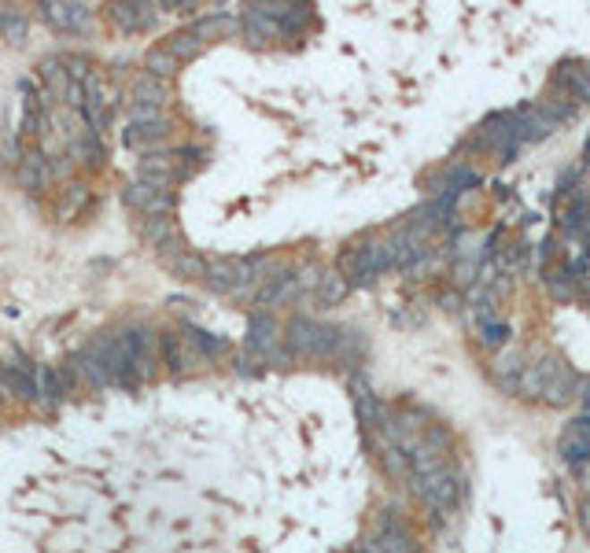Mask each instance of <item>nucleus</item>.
<instances>
[{"instance_id": "b1692460", "label": "nucleus", "mask_w": 590, "mask_h": 553, "mask_svg": "<svg viewBox=\"0 0 590 553\" xmlns=\"http://www.w3.org/2000/svg\"><path fill=\"white\" fill-rule=\"evenodd\" d=\"M520 373H524V354L520 351H506L499 362H494V380H499L509 395L517 391V380H520Z\"/></svg>"}, {"instance_id": "1a4fd4ad", "label": "nucleus", "mask_w": 590, "mask_h": 553, "mask_svg": "<svg viewBox=\"0 0 590 553\" xmlns=\"http://www.w3.org/2000/svg\"><path fill=\"white\" fill-rule=\"evenodd\" d=\"M155 15H159L155 0H111L107 4V19L122 34H141V30H148L155 22Z\"/></svg>"}, {"instance_id": "39448f33", "label": "nucleus", "mask_w": 590, "mask_h": 553, "mask_svg": "<svg viewBox=\"0 0 590 553\" xmlns=\"http://www.w3.org/2000/svg\"><path fill=\"white\" fill-rule=\"evenodd\" d=\"M203 281H207L214 292L244 295L247 288L259 281V276H255V262H252V259H210Z\"/></svg>"}, {"instance_id": "f03ea898", "label": "nucleus", "mask_w": 590, "mask_h": 553, "mask_svg": "<svg viewBox=\"0 0 590 553\" xmlns=\"http://www.w3.org/2000/svg\"><path fill=\"white\" fill-rule=\"evenodd\" d=\"M285 344L295 354H310V358H336L339 347V328L310 321V318H292L285 325Z\"/></svg>"}, {"instance_id": "7c9ffc66", "label": "nucleus", "mask_w": 590, "mask_h": 553, "mask_svg": "<svg viewBox=\"0 0 590 553\" xmlns=\"http://www.w3.org/2000/svg\"><path fill=\"white\" fill-rule=\"evenodd\" d=\"M506 340H509V328H506L502 321H483V325H480V344H483V347L499 351V347H506Z\"/></svg>"}, {"instance_id": "f8f14e48", "label": "nucleus", "mask_w": 590, "mask_h": 553, "mask_svg": "<svg viewBox=\"0 0 590 553\" xmlns=\"http://www.w3.org/2000/svg\"><path fill=\"white\" fill-rule=\"evenodd\" d=\"M126 97H130V107H155V111H163L174 100L170 85L163 78H151V74H137L126 89Z\"/></svg>"}, {"instance_id": "c756f323", "label": "nucleus", "mask_w": 590, "mask_h": 553, "mask_svg": "<svg viewBox=\"0 0 590 553\" xmlns=\"http://www.w3.org/2000/svg\"><path fill=\"white\" fill-rule=\"evenodd\" d=\"M34 387H38V395L45 398V403H59V398H67L64 395V384H59V373L56 369H34Z\"/></svg>"}, {"instance_id": "f704fd0d", "label": "nucleus", "mask_w": 590, "mask_h": 553, "mask_svg": "<svg viewBox=\"0 0 590 553\" xmlns=\"http://www.w3.org/2000/svg\"><path fill=\"white\" fill-rule=\"evenodd\" d=\"M355 553H384V549L372 542V539H362V542H355Z\"/></svg>"}, {"instance_id": "5701e85b", "label": "nucleus", "mask_w": 590, "mask_h": 553, "mask_svg": "<svg viewBox=\"0 0 590 553\" xmlns=\"http://www.w3.org/2000/svg\"><path fill=\"white\" fill-rule=\"evenodd\" d=\"M163 48H167V52L177 59V64L184 67V64H192V59H196L207 45H203V41H196V38L189 34V30H181V34H170V38L163 41Z\"/></svg>"}, {"instance_id": "9d476101", "label": "nucleus", "mask_w": 590, "mask_h": 553, "mask_svg": "<svg viewBox=\"0 0 590 553\" xmlns=\"http://www.w3.org/2000/svg\"><path fill=\"white\" fill-rule=\"evenodd\" d=\"M372 542H377L384 553H417L414 532L402 524V520H398L391 509L377 513V524H372Z\"/></svg>"}, {"instance_id": "4c0bfd02", "label": "nucleus", "mask_w": 590, "mask_h": 553, "mask_svg": "<svg viewBox=\"0 0 590 553\" xmlns=\"http://www.w3.org/2000/svg\"><path fill=\"white\" fill-rule=\"evenodd\" d=\"M583 410H590V384H586V391H583Z\"/></svg>"}, {"instance_id": "2eb2a0df", "label": "nucleus", "mask_w": 590, "mask_h": 553, "mask_svg": "<svg viewBox=\"0 0 590 553\" xmlns=\"http://www.w3.org/2000/svg\"><path fill=\"white\" fill-rule=\"evenodd\" d=\"M159 354L167 358V365L174 369V373H189V369H196L203 358L192 351V344L184 340V336L177 332H163L159 336Z\"/></svg>"}, {"instance_id": "4468645a", "label": "nucleus", "mask_w": 590, "mask_h": 553, "mask_svg": "<svg viewBox=\"0 0 590 553\" xmlns=\"http://www.w3.org/2000/svg\"><path fill=\"white\" fill-rule=\"evenodd\" d=\"M189 34L203 45H214V41H226L233 34H240V19L233 12H214V15H203L189 26Z\"/></svg>"}, {"instance_id": "412c9836", "label": "nucleus", "mask_w": 590, "mask_h": 553, "mask_svg": "<svg viewBox=\"0 0 590 553\" xmlns=\"http://www.w3.org/2000/svg\"><path fill=\"white\" fill-rule=\"evenodd\" d=\"M557 450H561L565 465H572V469H579V465H586V461H590V443L579 436L576 424H569L565 432H561V439H557Z\"/></svg>"}, {"instance_id": "58836bf2", "label": "nucleus", "mask_w": 590, "mask_h": 553, "mask_svg": "<svg viewBox=\"0 0 590 553\" xmlns=\"http://www.w3.org/2000/svg\"><path fill=\"white\" fill-rule=\"evenodd\" d=\"M255 4H285V0H255Z\"/></svg>"}, {"instance_id": "f257e3e1", "label": "nucleus", "mask_w": 590, "mask_h": 553, "mask_svg": "<svg viewBox=\"0 0 590 553\" xmlns=\"http://www.w3.org/2000/svg\"><path fill=\"white\" fill-rule=\"evenodd\" d=\"M579 391V377L569 362H561L557 354L539 358L535 365H524V373L517 380V391L524 403H546V406H561Z\"/></svg>"}, {"instance_id": "4be33fe9", "label": "nucleus", "mask_w": 590, "mask_h": 553, "mask_svg": "<svg viewBox=\"0 0 590 553\" xmlns=\"http://www.w3.org/2000/svg\"><path fill=\"white\" fill-rule=\"evenodd\" d=\"M85 207H89V184H67L64 196L56 200V218L59 222H74Z\"/></svg>"}, {"instance_id": "7ed1b4c3", "label": "nucleus", "mask_w": 590, "mask_h": 553, "mask_svg": "<svg viewBox=\"0 0 590 553\" xmlns=\"http://www.w3.org/2000/svg\"><path fill=\"white\" fill-rule=\"evenodd\" d=\"M410 487H414V495L424 502V506H432L436 513H450L454 506H457V476L450 472V465L443 461V465H436L432 472H424V476H410Z\"/></svg>"}, {"instance_id": "473e14b6", "label": "nucleus", "mask_w": 590, "mask_h": 553, "mask_svg": "<svg viewBox=\"0 0 590 553\" xmlns=\"http://www.w3.org/2000/svg\"><path fill=\"white\" fill-rule=\"evenodd\" d=\"M130 122H137V126H144V122H163V111H155V107H130Z\"/></svg>"}, {"instance_id": "aec40b11", "label": "nucleus", "mask_w": 590, "mask_h": 553, "mask_svg": "<svg viewBox=\"0 0 590 553\" xmlns=\"http://www.w3.org/2000/svg\"><path fill=\"white\" fill-rule=\"evenodd\" d=\"M207 262H210V259H203V255L192 251V248H184V251L163 259V266H167L174 276H184V281H203V276H207Z\"/></svg>"}, {"instance_id": "c85d7f7f", "label": "nucleus", "mask_w": 590, "mask_h": 553, "mask_svg": "<svg viewBox=\"0 0 590 553\" xmlns=\"http://www.w3.org/2000/svg\"><path fill=\"white\" fill-rule=\"evenodd\" d=\"M177 71H181V64H177V59H174L163 45L151 48V52L144 55V74H151V78H163V81H167V78H174Z\"/></svg>"}, {"instance_id": "20e7f679", "label": "nucleus", "mask_w": 590, "mask_h": 553, "mask_svg": "<svg viewBox=\"0 0 590 553\" xmlns=\"http://www.w3.org/2000/svg\"><path fill=\"white\" fill-rule=\"evenodd\" d=\"M118 344H122V354H126L133 373L141 380H151L155 369H159V336H155L151 328H144V325H137L130 332H122Z\"/></svg>"}, {"instance_id": "e433bc0d", "label": "nucleus", "mask_w": 590, "mask_h": 553, "mask_svg": "<svg viewBox=\"0 0 590 553\" xmlns=\"http://www.w3.org/2000/svg\"><path fill=\"white\" fill-rule=\"evenodd\" d=\"M200 4H203V0H181V8H177V12H196Z\"/></svg>"}, {"instance_id": "9b49d317", "label": "nucleus", "mask_w": 590, "mask_h": 553, "mask_svg": "<svg viewBox=\"0 0 590 553\" xmlns=\"http://www.w3.org/2000/svg\"><path fill=\"white\" fill-rule=\"evenodd\" d=\"M299 281H295V273L292 269H277L273 276H266V281H259L252 302L255 306H281V302H292L299 299Z\"/></svg>"}, {"instance_id": "f3484780", "label": "nucleus", "mask_w": 590, "mask_h": 553, "mask_svg": "<svg viewBox=\"0 0 590 553\" xmlns=\"http://www.w3.org/2000/svg\"><path fill=\"white\" fill-rule=\"evenodd\" d=\"M281 344V325H277L266 311L252 318V328H247V351H255V354H266L269 347Z\"/></svg>"}, {"instance_id": "423d86ee", "label": "nucleus", "mask_w": 590, "mask_h": 553, "mask_svg": "<svg viewBox=\"0 0 590 553\" xmlns=\"http://www.w3.org/2000/svg\"><path fill=\"white\" fill-rule=\"evenodd\" d=\"M137 236L148 243V248L159 251V259L177 255V251L189 248L184 236H181V229H177V222H174V214H141V218H137Z\"/></svg>"}, {"instance_id": "a211bd4d", "label": "nucleus", "mask_w": 590, "mask_h": 553, "mask_svg": "<svg viewBox=\"0 0 590 553\" xmlns=\"http://www.w3.org/2000/svg\"><path fill=\"white\" fill-rule=\"evenodd\" d=\"M170 140V122H144V126H137V122H130L126 130V144L130 148H141V151H155L159 144Z\"/></svg>"}, {"instance_id": "6e6552de", "label": "nucleus", "mask_w": 590, "mask_h": 553, "mask_svg": "<svg viewBox=\"0 0 590 553\" xmlns=\"http://www.w3.org/2000/svg\"><path fill=\"white\" fill-rule=\"evenodd\" d=\"M41 8V19L52 26V30H64V34H89V12L74 0H38Z\"/></svg>"}, {"instance_id": "72a5a7b5", "label": "nucleus", "mask_w": 590, "mask_h": 553, "mask_svg": "<svg viewBox=\"0 0 590 553\" xmlns=\"http://www.w3.org/2000/svg\"><path fill=\"white\" fill-rule=\"evenodd\" d=\"M572 424H576V428H579V436H583V439H586V443H590V410H583V413H579V417H576V421H572Z\"/></svg>"}, {"instance_id": "cd10ccee", "label": "nucleus", "mask_w": 590, "mask_h": 553, "mask_svg": "<svg viewBox=\"0 0 590 553\" xmlns=\"http://www.w3.org/2000/svg\"><path fill=\"white\" fill-rule=\"evenodd\" d=\"M344 295H347V276H344V273H321V281H318V288H314V299H318L321 306H336Z\"/></svg>"}, {"instance_id": "6ab92c4d", "label": "nucleus", "mask_w": 590, "mask_h": 553, "mask_svg": "<svg viewBox=\"0 0 590 553\" xmlns=\"http://www.w3.org/2000/svg\"><path fill=\"white\" fill-rule=\"evenodd\" d=\"M351 395H355V410H358V417L369 424V428H377L381 421H384V406H381V398L372 395V387L365 384V377H355L351 380Z\"/></svg>"}, {"instance_id": "393cba45", "label": "nucleus", "mask_w": 590, "mask_h": 553, "mask_svg": "<svg viewBox=\"0 0 590 553\" xmlns=\"http://www.w3.org/2000/svg\"><path fill=\"white\" fill-rule=\"evenodd\" d=\"M561 89H569L576 100H590V67H561L557 71V78H553Z\"/></svg>"}, {"instance_id": "bb28decb", "label": "nucleus", "mask_w": 590, "mask_h": 553, "mask_svg": "<svg viewBox=\"0 0 590 553\" xmlns=\"http://www.w3.org/2000/svg\"><path fill=\"white\" fill-rule=\"evenodd\" d=\"M38 71H41V81H45V89L52 92L56 100H59V97H67L71 78H67V71H64V59H45V64H41Z\"/></svg>"}, {"instance_id": "c9c22d12", "label": "nucleus", "mask_w": 590, "mask_h": 553, "mask_svg": "<svg viewBox=\"0 0 590 553\" xmlns=\"http://www.w3.org/2000/svg\"><path fill=\"white\" fill-rule=\"evenodd\" d=\"M579 520H583V528L590 532V498L583 502V509H579Z\"/></svg>"}, {"instance_id": "dca6fc26", "label": "nucleus", "mask_w": 590, "mask_h": 553, "mask_svg": "<svg viewBox=\"0 0 590 553\" xmlns=\"http://www.w3.org/2000/svg\"><path fill=\"white\" fill-rule=\"evenodd\" d=\"M15 177H19V189H26V192H41L45 184L52 181V177H48V159H45V151H41V148H30L26 156L19 159V166H15Z\"/></svg>"}, {"instance_id": "ddd939ff", "label": "nucleus", "mask_w": 590, "mask_h": 553, "mask_svg": "<svg viewBox=\"0 0 590 553\" xmlns=\"http://www.w3.org/2000/svg\"><path fill=\"white\" fill-rule=\"evenodd\" d=\"M240 30H244L247 45H255V48H266L269 41L281 38V26H277V15H269V8H266V4H259V8L247 12V15L240 19Z\"/></svg>"}, {"instance_id": "a878e982", "label": "nucleus", "mask_w": 590, "mask_h": 553, "mask_svg": "<svg viewBox=\"0 0 590 553\" xmlns=\"http://www.w3.org/2000/svg\"><path fill=\"white\" fill-rule=\"evenodd\" d=\"M74 159H81L89 170L104 166V144H100V133H78L74 137Z\"/></svg>"}, {"instance_id": "2f4dec72", "label": "nucleus", "mask_w": 590, "mask_h": 553, "mask_svg": "<svg viewBox=\"0 0 590 553\" xmlns=\"http://www.w3.org/2000/svg\"><path fill=\"white\" fill-rule=\"evenodd\" d=\"M0 34L8 41H22L26 38V19L19 12H0Z\"/></svg>"}, {"instance_id": "ea45409f", "label": "nucleus", "mask_w": 590, "mask_h": 553, "mask_svg": "<svg viewBox=\"0 0 590 553\" xmlns=\"http://www.w3.org/2000/svg\"><path fill=\"white\" fill-rule=\"evenodd\" d=\"M586 159H590V137H586Z\"/></svg>"}, {"instance_id": "0eeeda50", "label": "nucleus", "mask_w": 590, "mask_h": 553, "mask_svg": "<svg viewBox=\"0 0 590 553\" xmlns=\"http://www.w3.org/2000/svg\"><path fill=\"white\" fill-rule=\"evenodd\" d=\"M122 200H126V207H133L137 214H174L177 210L174 189H155V184H148L141 177L122 189Z\"/></svg>"}]
</instances>
